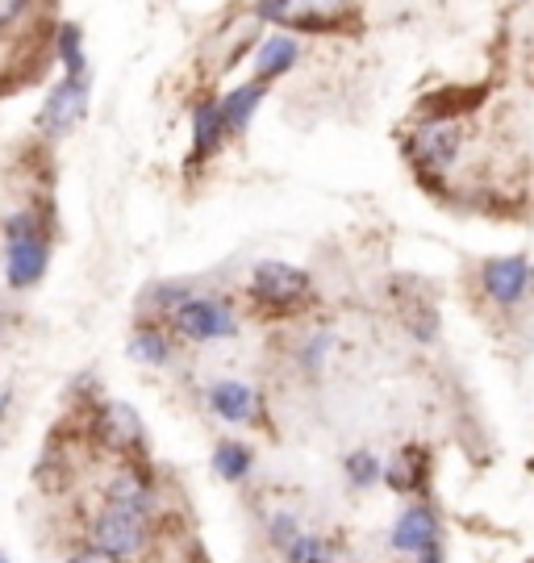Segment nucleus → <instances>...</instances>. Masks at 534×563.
<instances>
[{
	"instance_id": "obj_1",
	"label": "nucleus",
	"mask_w": 534,
	"mask_h": 563,
	"mask_svg": "<svg viewBox=\"0 0 534 563\" xmlns=\"http://www.w3.org/2000/svg\"><path fill=\"white\" fill-rule=\"evenodd\" d=\"M46 263H51V242H46L39 213L21 209L4 222V284L13 292H25V288L42 284Z\"/></svg>"
},
{
	"instance_id": "obj_2",
	"label": "nucleus",
	"mask_w": 534,
	"mask_h": 563,
	"mask_svg": "<svg viewBox=\"0 0 534 563\" xmlns=\"http://www.w3.org/2000/svg\"><path fill=\"white\" fill-rule=\"evenodd\" d=\"M255 13L301 34H335L347 21H356V9L347 0H259Z\"/></svg>"
},
{
	"instance_id": "obj_3",
	"label": "nucleus",
	"mask_w": 534,
	"mask_h": 563,
	"mask_svg": "<svg viewBox=\"0 0 534 563\" xmlns=\"http://www.w3.org/2000/svg\"><path fill=\"white\" fill-rule=\"evenodd\" d=\"M88 543L118 555L121 563L134 560L146 551L151 543V518H139V514H126V509H113V505H100L88 522Z\"/></svg>"
},
{
	"instance_id": "obj_4",
	"label": "nucleus",
	"mask_w": 534,
	"mask_h": 563,
	"mask_svg": "<svg viewBox=\"0 0 534 563\" xmlns=\"http://www.w3.org/2000/svg\"><path fill=\"white\" fill-rule=\"evenodd\" d=\"M172 330L188 342H218V339H230L238 330V322L226 301H214V297H184V301L172 309Z\"/></svg>"
},
{
	"instance_id": "obj_5",
	"label": "nucleus",
	"mask_w": 534,
	"mask_h": 563,
	"mask_svg": "<svg viewBox=\"0 0 534 563\" xmlns=\"http://www.w3.org/2000/svg\"><path fill=\"white\" fill-rule=\"evenodd\" d=\"M88 118V76L84 80H72V76H63L51 92H46V101L39 109V130L42 134H72L79 121Z\"/></svg>"
},
{
	"instance_id": "obj_6",
	"label": "nucleus",
	"mask_w": 534,
	"mask_h": 563,
	"mask_svg": "<svg viewBox=\"0 0 534 563\" xmlns=\"http://www.w3.org/2000/svg\"><path fill=\"white\" fill-rule=\"evenodd\" d=\"M92 439L113 455H134L142 451V418L134 413V405L126 401H105L92 413Z\"/></svg>"
},
{
	"instance_id": "obj_7",
	"label": "nucleus",
	"mask_w": 534,
	"mask_h": 563,
	"mask_svg": "<svg viewBox=\"0 0 534 563\" xmlns=\"http://www.w3.org/2000/svg\"><path fill=\"white\" fill-rule=\"evenodd\" d=\"M309 292V276L297 272L293 263H280V260H268L255 267V276H251V297L263 305H297L301 297Z\"/></svg>"
},
{
	"instance_id": "obj_8",
	"label": "nucleus",
	"mask_w": 534,
	"mask_h": 563,
	"mask_svg": "<svg viewBox=\"0 0 534 563\" xmlns=\"http://www.w3.org/2000/svg\"><path fill=\"white\" fill-rule=\"evenodd\" d=\"M105 505L126 509V514H139V518H151V514H155V484L146 481L142 467L126 463V467L113 472L109 484H105Z\"/></svg>"
},
{
	"instance_id": "obj_9",
	"label": "nucleus",
	"mask_w": 534,
	"mask_h": 563,
	"mask_svg": "<svg viewBox=\"0 0 534 563\" xmlns=\"http://www.w3.org/2000/svg\"><path fill=\"white\" fill-rule=\"evenodd\" d=\"M459 151V125L456 121H426L422 130H414V139H410V159L417 167H447V163L456 159Z\"/></svg>"
},
{
	"instance_id": "obj_10",
	"label": "nucleus",
	"mask_w": 534,
	"mask_h": 563,
	"mask_svg": "<svg viewBox=\"0 0 534 563\" xmlns=\"http://www.w3.org/2000/svg\"><path fill=\"white\" fill-rule=\"evenodd\" d=\"M526 284H531V263L522 260V255H505V260L484 263V292H489L493 301H501V305L522 301Z\"/></svg>"
},
{
	"instance_id": "obj_11",
	"label": "nucleus",
	"mask_w": 534,
	"mask_h": 563,
	"mask_svg": "<svg viewBox=\"0 0 534 563\" xmlns=\"http://www.w3.org/2000/svg\"><path fill=\"white\" fill-rule=\"evenodd\" d=\"M435 539H438L435 514H431V509H422V505L405 509V514L396 518V526H393V547H396V551H410V555L426 551V547H435Z\"/></svg>"
},
{
	"instance_id": "obj_12",
	"label": "nucleus",
	"mask_w": 534,
	"mask_h": 563,
	"mask_svg": "<svg viewBox=\"0 0 534 563\" xmlns=\"http://www.w3.org/2000/svg\"><path fill=\"white\" fill-rule=\"evenodd\" d=\"M209 409L221 422H251L255 418V393L238 380H221L209 388Z\"/></svg>"
},
{
	"instance_id": "obj_13",
	"label": "nucleus",
	"mask_w": 534,
	"mask_h": 563,
	"mask_svg": "<svg viewBox=\"0 0 534 563\" xmlns=\"http://www.w3.org/2000/svg\"><path fill=\"white\" fill-rule=\"evenodd\" d=\"M221 139H226V125H221L218 101H200L193 113V163L209 159L221 146Z\"/></svg>"
},
{
	"instance_id": "obj_14",
	"label": "nucleus",
	"mask_w": 534,
	"mask_h": 563,
	"mask_svg": "<svg viewBox=\"0 0 534 563\" xmlns=\"http://www.w3.org/2000/svg\"><path fill=\"white\" fill-rule=\"evenodd\" d=\"M259 101H263V80L242 84V88H235L226 101H218L226 134H242V130H247V121H251V113L259 109Z\"/></svg>"
},
{
	"instance_id": "obj_15",
	"label": "nucleus",
	"mask_w": 534,
	"mask_h": 563,
	"mask_svg": "<svg viewBox=\"0 0 534 563\" xmlns=\"http://www.w3.org/2000/svg\"><path fill=\"white\" fill-rule=\"evenodd\" d=\"M297 42L293 38H268L263 46H259V55H255V67H259V80L268 84V80H276V76H284L293 63H297Z\"/></svg>"
},
{
	"instance_id": "obj_16",
	"label": "nucleus",
	"mask_w": 534,
	"mask_h": 563,
	"mask_svg": "<svg viewBox=\"0 0 534 563\" xmlns=\"http://www.w3.org/2000/svg\"><path fill=\"white\" fill-rule=\"evenodd\" d=\"M130 360L146 363V367H163V363L172 360V342H167V334L159 325H139L130 334Z\"/></svg>"
},
{
	"instance_id": "obj_17",
	"label": "nucleus",
	"mask_w": 534,
	"mask_h": 563,
	"mask_svg": "<svg viewBox=\"0 0 534 563\" xmlns=\"http://www.w3.org/2000/svg\"><path fill=\"white\" fill-rule=\"evenodd\" d=\"M55 55H59L63 71L72 80H84L88 76V59H84V30L79 25H59L55 30Z\"/></svg>"
},
{
	"instance_id": "obj_18",
	"label": "nucleus",
	"mask_w": 534,
	"mask_h": 563,
	"mask_svg": "<svg viewBox=\"0 0 534 563\" xmlns=\"http://www.w3.org/2000/svg\"><path fill=\"white\" fill-rule=\"evenodd\" d=\"M422 481H426L422 451H417V446L401 451V455L393 460V467H389V484H393L396 493H414V488H422Z\"/></svg>"
},
{
	"instance_id": "obj_19",
	"label": "nucleus",
	"mask_w": 534,
	"mask_h": 563,
	"mask_svg": "<svg viewBox=\"0 0 534 563\" xmlns=\"http://www.w3.org/2000/svg\"><path fill=\"white\" fill-rule=\"evenodd\" d=\"M214 472L230 484L247 481V472H251V451L242 443H218V451H214Z\"/></svg>"
},
{
	"instance_id": "obj_20",
	"label": "nucleus",
	"mask_w": 534,
	"mask_h": 563,
	"mask_svg": "<svg viewBox=\"0 0 534 563\" xmlns=\"http://www.w3.org/2000/svg\"><path fill=\"white\" fill-rule=\"evenodd\" d=\"M380 476V463L377 455H368V451H356L351 460H347V481L356 484V488H368V484Z\"/></svg>"
},
{
	"instance_id": "obj_21",
	"label": "nucleus",
	"mask_w": 534,
	"mask_h": 563,
	"mask_svg": "<svg viewBox=\"0 0 534 563\" xmlns=\"http://www.w3.org/2000/svg\"><path fill=\"white\" fill-rule=\"evenodd\" d=\"M284 551H288L293 563H326V547L317 543V539H309V534H297Z\"/></svg>"
},
{
	"instance_id": "obj_22",
	"label": "nucleus",
	"mask_w": 534,
	"mask_h": 563,
	"mask_svg": "<svg viewBox=\"0 0 534 563\" xmlns=\"http://www.w3.org/2000/svg\"><path fill=\"white\" fill-rule=\"evenodd\" d=\"M34 0H0V30H13L25 13H30Z\"/></svg>"
},
{
	"instance_id": "obj_23",
	"label": "nucleus",
	"mask_w": 534,
	"mask_h": 563,
	"mask_svg": "<svg viewBox=\"0 0 534 563\" xmlns=\"http://www.w3.org/2000/svg\"><path fill=\"white\" fill-rule=\"evenodd\" d=\"M67 563H121V560H118V555H109V551H100V547L84 543V547H76V551L67 555Z\"/></svg>"
},
{
	"instance_id": "obj_24",
	"label": "nucleus",
	"mask_w": 534,
	"mask_h": 563,
	"mask_svg": "<svg viewBox=\"0 0 534 563\" xmlns=\"http://www.w3.org/2000/svg\"><path fill=\"white\" fill-rule=\"evenodd\" d=\"M297 534H301L297 522H293V518H284V514H280L276 522H272V543H276V547H288L293 539H297Z\"/></svg>"
},
{
	"instance_id": "obj_25",
	"label": "nucleus",
	"mask_w": 534,
	"mask_h": 563,
	"mask_svg": "<svg viewBox=\"0 0 534 563\" xmlns=\"http://www.w3.org/2000/svg\"><path fill=\"white\" fill-rule=\"evenodd\" d=\"M9 405H13V388H0V422H4V413H9Z\"/></svg>"
},
{
	"instance_id": "obj_26",
	"label": "nucleus",
	"mask_w": 534,
	"mask_h": 563,
	"mask_svg": "<svg viewBox=\"0 0 534 563\" xmlns=\"http://www.w3.org/2000/svg\"><path fill=\"white\" fill-rule=\"evenodd\" d=\"M422 555V563H438V547H426V551H417Z\"/></svg>"
},
{
	"instance_id": "obj_27",
	"label": "nucleus",
	"mask_w": 534,
	"mask_h": 563,
	"mask_svg": "<svg viewBox=\"0 0 534 563\" xmlns=\"http://www.w3.org/2000/svg\"><path fill=\"white\" fill-rule=\"evenodd\" d=\"M0 563H9V560H4V551H0Z\"/></svg>"
}]
</instances>
